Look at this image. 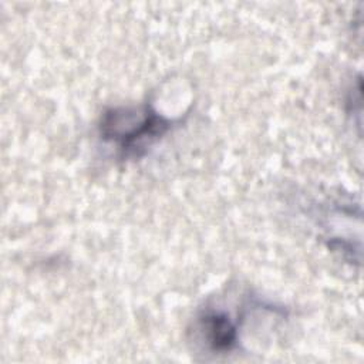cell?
Returning <instances> with one entry per match:
<instances>
[{
	"label": "cell",
	"mask_w": 364,
	"mask_h": 364,
	"mask_svg": "<svg viewBox=\"0 0 364 364\" xmlns=\"http://www.w3.org/2000/svg\"><path fill=\"white\" fill-rule=\"evenodd\" d=\"M171 127V119L159 115L148 105L139 109L112 108L104 114L100 125L101 135L115 142L127 156H138Z\"/></svg>",
	"instance_id": "6da1fadb"
},
{
	"label": "cell",
	"mask_w": 364,
	"mask_h": 364,
	"mask_svg": "<svg viewBox=\"0 0 364 364\" xmlns=\"http://www.w3.org/2000/svg\"><path fill=\"white\" fill-rule=\"evenodd\" d=\"M202 334L215 351H229L236 344L237 330L226 313L209 311L200 318Z\"/></svg>",
	"instance_id": "7a4b0ae2"
}]
</instances>
